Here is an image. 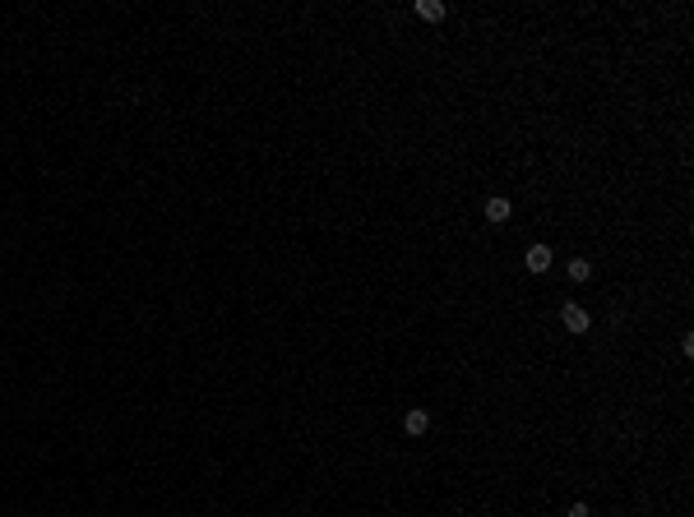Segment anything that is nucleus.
Returning a JSON list of instances; mask_svg holds the SVG:
<instances>
[{
    "mask_svg": "<svg viewBox=\"0 0 694 517\" xmlns=\"http://www.w3.org/2000/svg\"><path fill=\"white\" fill-rule=\"evenodd\" d=\"M416 14L426 19V23H440V19H445V5H440V0H416Z\"/></svg>",
    "mask_w": 694,
    "mask_h": 517,
    "instance_id": "39448f33",
    "label": "nucleus"
},
{
    "mask_svg": "<svg viewBox=\"0 0 694 517\" xmlns=\"http://www.w3.org/2000/svg\"><path fill=\"white\" fill-rule=\"evenodd\" d=\"M570 277H574V282H588V277H592V263H588V258H574V263H570Z\"/></svg>",
    "mask_w": 694,
    "mask_h": 517,
    "instance_id": "423d86ee",
    "label": "nucleus"
},
{
    "mask_svg": "<svg viewBox=\"0 0 694 517\" xmlns=\"http://www.w3.org/2000/svg\"><path fill=\"white\" fill-rule=\"evenodd\" d=\"M509 199H486V222H509Z\"/></svg>",
    "mask_w": 694,
    "mask_h": 517,
    "instance_id": "20e7f679",
    "label": "nucleus"
},
{
    "mask_svg": "<svg viewBox=\"0 0 694 517\" xmlns=\"http://www.w3.org/2000/svg\"><path fill=\"white\" fill-rule=\"evenodd\" d=\"M403 429H407V434L416 439V434H426V429H431V416H426L421 407H407V416H403Z\"/></svg>",
    "mask_w": 694,
    "mask_h": 517,
    "instance_id": "7ed1b4c3",
    "label": "nucleus"
},
{
    "mask_svg": "<svg viewBox=\"0 0 694 517\" xmlns=\"http://www.w3.org/2000/svg\"><path fill=\"white\" fill-rule=\"evenodd\" d=\"M570 517H592V508H588V503H574V508H570Z\"/></svg>",
    "mask_w": 694,
    "mask_h": 517,
    "instance_id": "0eeeda50",
    "label": "nucleus"
},
{
    "mask_svg": "<svg viewBox=\"0 0 694 517\" xmlns=\"http://www.w3.org/2000/svg\"><path fill=\"white\" fill-rule=\"evenodd\" d=\"M523 263L532 268V273H546L555 263V254H551V245H528V254H523Z\"/></svg>",
    "mask_w": 694,
    "mask_h": 517,
    "instance_id": "f03ea898",
    "label": "nucleus"
},
{
    "mask_svg": "<svg viewBox=\"0 0 694 517\" xmlns=\"http://www.w3.org/2000/svg\"><path fill=\"white\" fill-rule=\"evenodd\" d=\"M560 323H565L570 333H588V328H592V319H588L584 305H565V310H560Z\"/></svg>",
    "mask_w": 694,
    "mask_h": 517,
    "instance_id": "f257e3e1",
    "label": "nucleus"
}]
</instances>
